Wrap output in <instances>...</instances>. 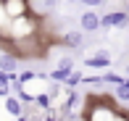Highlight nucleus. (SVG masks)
Segmentation results:
<instances>
[{
  "label": "nucleus",
  "instance_id": "obj_1",
  "mask_svg": "<svg viewBox=\"0 0 129 121\" xmlns=\"http://www.w3.org/2000/svg\"><path fill=\"white\" fill-rule=\"evenodd\" d=\"M79 29L84 34H92L100 29V16L95 13V11H84V13L79 16Z\"/></svg>",
  "mask_w": 129,
  "mask_h": 121
},
{
  "label": "nucleus",
  "instance_id": "obj_2",
  "mask_svg": "<svg viewBox=\"0 0 129 121\" xmlns=\"http://www.w3.org/2000/svg\"><path fill=\"white\" fill-rule=\"evenodd\" d=\"M3 5H5V13L11 19H21L26 13V0H3Z\"/></svg>",
  "mask_w": 129,
  "mask_h": 121
},
{
  "label": "nucleus",
  "instance_id": "obj_3",
  "mask_svg": "<svg viewBox=\"0 0 129 121\" xmlns=\"http://www.w3.org/2000/svg\"><path fill=\"white\" fill-rule=\"evenodd\" d=\"M16 68H19V61H16V55L0 53V71H5V74H13Z\"/></svg>",
  "mask_w": 129,
  "mask_h": 121
},
{
  "label": "nucleus",
  "instance_id": "obj_4",
  "mask_svg": "<svg viewBox=\"0 0 129 121\" xmlns=\"http://www.w3.org/2000/svg\"><path fill=\"white\" fill-rule=\"evenodd\" d=\"M63 42H66L69 48H82V42H84V32H82V29H71V32H66Z\"/></svg>",
  "mask_w": 129,
  "mask_h": 121
},
{
  "label": "nucleus",
  "instance_id": "obj_5",
  "mask_svg": "<svg viewBox=\"0 0 129 121\" xmlns=\"http://www.w3.org/2000/svg\"><path fill=\"white\" fill-rule=\"evenodd\" d=\"M5 111H8L13 118L24 116V105H21V100H16V97H5Z\"/></svg>",
  "mask_w": 129,
  "mask_h": 121
},
{
  "label": "nucleus",
  "instance_id": "obj_6",
  "mask_svg": "<svg viewBox=\"0 0 129 121\" xmlns=\"http://www.w3.org/2000/svg\"><path fill=\"white\" fill-rule=\"evenodd\" d=\"M108 63H111V55L105 53V50H100L95 58H90V61H87V66H92V68H105Z\"/></svg>",
  "mask_w": 129,
  "mask_h": 121
},
{
  "label": "nucleus",
  "instance_id": "obj_7",
  "mask_svg": "<svg viewBox=\"0 0 129 121\" xmlns=\"http://www.w3.org/2000/svg\"><path fill=\"white\" fill-rule=\"evenodd\" d=\"M113 26L116 29H124V26L129 24V11H113Z\"/></svg>",
  "mask_w": 129,
  "mask_h": 121
},
{
  "label": "nucleus",
  "instance_id": "obj_8",
  "mask_svg": "<svg viewBox=\"0 0 129 121\" xmlns=\"http://www.w3.org/2000/svg\"><path fill=\"white\" fill-rule=\"evenodd\" d=\"M116 97L121 103H129V79H124L121 84H116Z\"/></svg>",
  "mask_w": 129,
  "mask_h": 121
},
{
  "label": "nucleus",
  "instance_id": "obj_9",
  "mask_svg": "<svg viewBox=\"0 0 129 121\" xmlns=\"http://www.w3.org/2000/svg\"><path fill=\"white\" fill-rule=\"evenodd\" d=\"M71 74H74V71H66V68H58V66H55V71L50 74V79H53V82H66Z\"/></svg>",
  "mask_w": 129,
  "mask_h": 121
},
{
  "label": "nucleus",
  "instance_id": "obj_10",
  "mask_svg": "<svg viewBox=\"0 0 129 121\" xmlns=\"http://www.w3.org/2000/svg\"><path fill=\"white\" fill-rule=\"evenodd\" d=\"M58 68H66V71H74V58H58Z\"/></svg>",
  "mask_w": 129,
  "mask_h": 121
},
{
  "label": "nucleus",
  "instance_id": "obj_11",
  "mask_svg": "<svg viewBox=\"0 0 129 121\" xmlns=\"http://www.w3.org/2000/svg\"><path fill=\"white\" fill-rule=\"evenodd\" d=\"M79 82H82V74H77V71H74V74H71V76H69V79H66V84H69V87H77V84H79Z\"/></svg>",
  "mask_w": 129,
  "mask_h": 121
},
{
  "label": "nucleus",
  "instance_id": "obj_12",
  "mask_svg": "<svg viewBox=\"0 0 129 121\" xmlns=\"http://www.w3.org/2000/svg\"><path fill=\"white\" fill-rule=\"evenodd\" d=\"M79 3H84V5H100V3H105V0H79Z\"/></svg>",
  "mask_w": 129,
  "mask_h": 121
},
{
  "label": "nucleus",
  "instance_id": "obj_13",
  "mask_svg": "<svg viewBox=\"0 0 129 121\" xmlns=\"http://www.w3.org/2000/svg\"><path fill=\"white\" fill-rule=\"evenodd\" d=\"M42 5H45V8H55L58 0H42Z\"/></svg>",
  "mask_w": 129,
  "mask_h": 121
},
{
  "label": "nucleus",
  "instance_id": "obj_14",
  "mask_svg": "<svg viewBox=\"0 0 129 121\" xmlns=\"http://www.w3.org/2000/svg\"><path fill=\"white\" fill-rule=\"evenodd\" d=\"M16 121H29V118H24V116H19V118H16Z\"/></svg>",
  "mask_w": 129,
  "mask_h": 121
},
{
  "label": "nucleus",
  "instance_id": "obj_15",
  "mask_svg": "<svg viewBox=\"0 0 129 121\" xmlns=\"http://www.w3.org/2000/svg\"><path fill=\"white\" fill-rule=\"evenodd\" d=\"M126 76H129V66H126Z\"/></svg>",
  "mask_w": 129,
  "mask_h": 121
}]
</instances>
